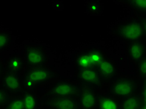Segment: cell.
Listing matches in <instances>:
<instances>
[{"instance_id": "obj_1", "label": "cell", "mask_w": 146, "mask_h": 109, "mask_svg": "<svg viewBox=\"0 0 146 109\" xmlns=\"http://www.w3.org/2000/svg\"><path fill=\"white\" fill-rule=\"evenodd\" d=\"M145 26V18L135 15L116 23L112 31L116 38L129 43L144 40Z\"/></svg>"}, {"instance_id": "obj_2", "label": "cell", "mask_w": 146, "mask_h": 109, "mask_svg": "<svg viewBox=\"0 0 146 109\" xmlns=\"http://www.w3.org/2000/svg\"><path fill=\"white\" fill-rule=\"evenodd\" d=\"M106 57L108 56L102 49L96 47H89L78 51L74 55L73 62L77 69H95Z\"/></svg>"}, {"instance_id": "obj_3", "label": "cell", "mask_w": 146, "mask_h": 109, "mask_svg": "<svg viewBox=\"0 0 146 109\" xmlns=\"http://www.w3.org/2000/svg\"><path fill=\"white\" fill-rule=\"evenodd\" d=\"M26 69L46 66L49 60L48 54L44 46L40 44H28L23 52Z\"/></svg>"}, {"instance_id": "obj_4", "label": "cell", "mask_w": 146, "mask_h": 109, "mask_svg": "<svg viewBox=\"0 0 146 109\" xmlns=\"http://www.w3.org/2000/svg\"><path fill=\"white\" fill-rule=\"evenodd\" d=\"M79 94L80 90L76 84L68 80H60L51 84L46 95L51 100L60 98H74Z\"/></svg>"}, {"instance_id": "obj_5", "label": "cell", "mask_w": 146, "mask_h": 109, "mask_svg": "<svg viewBox=\"0 0 146 109\" xmlns=\"http://www.w3.org/2000/svg\"><path fill=\"white\" fill-rule=\"evenodd\" d=\"M59 74L54 69L48 66L26 69L22 77L28 79L32 81L36 87L47 84L55 80Z\"/></svg>"}, {"instance_id": "obj_6", "label": "cell", "mask_w": 146, "mask_h": 109, "mask_svg": "<svg viewBox=\"0 0 146 109\" xmlns=\"http://www.w3.org/2000/svg\"><path fill=\"white\" fill-rule=\"evenodd\" d=\"M137 90V82L130 77H121L116 79L111 87L112 94L122 98L135 95Z\"/></svg>"}, {"instance_id": "obj_7", "label": "cell", "mask_w": 146, "mask_h": 109, "mask_svg": "<svg viewBox=\"0 0 146 109\" xmlns=\"http://www.w3.org/2000/svg\"><path fill=\"white\" fill-rule=\"evenodd\" d=\"M1 87L10 95L21 94L23 89L20 76L6 71L1 79Z\"/></svg>"}, {"instance_id": "obj_8", "label": "cell", "mask_w": 146, "mask_h": 109, "mask_svg": "<svg viewBox=\"0 0 146 109\" xmlns=\"http://www.w3.org/2000/svg\"><path fill=\"white\" fill-rule=\"evenodd\" d=\"M98 99L93 89L88 85L82 87L79 94V107L81 109H95Z\"/></svg>"}, {"instance_id": "obj_9", "label": "cell", "mask_w": 146, "mask_h": 109, "mask_svg": "<svg viewBox=\"0 0 146 109\" xmlns=\"http://www.w3.org/2000/svg\"><path fill=\"white\" fill-rule=\"evenodd\" d=\"M126 51L130 60L137 64L145 57V44L144 40L129 42L126 47Z\"/></svg>"}, {"instance_id": "obj_10", "label": "cell", "mask_w": 146, "mask_h": 109, "mask_svg": "<svg viewBox=\"0 0 146 109\" xmlns=\"http://www.w3.org/2000/svg\"><path fill=\"white\" fill-rule=\"evenodd\" d=\"M101 78L108 80L115 76L117 73V67L115 62L108 57L104 59L95 68Z\"/></svg>"}, {"instance_id": "obj_11", "label": "cell", "mask_w": 146, "mask_h": 109, "mask_svg": "<svg viewBox=\"0 0 146 109\" xmlns=\"http://www.w3.org/2000/svg\"><path fill=\"white\" fill-rule=\"evenodd\" d=\"M6 71L23 76L26 70V65L23 55H15L8 59L6 63Z\"/></svg>"}, {"instance_id": "obj_12", "label": "cell", "mask_w": 146, "mask_h": 109, "mask_svg": "<svg viewBox=\"0 0 146 109\" xmlns=\"http://www.w3.org/2000/svg\"><path fill=\"white\" fill-rule=\"evenodd\" d=\"M52 109H78L79 103L75 98L67 97L53 99L48 102Z\"/></svg>"}, {"instance_id": "obj_13", "label": "cell", "mask_w": 146, "mask_h": 109, "mask_svg": "<svg viewBox=\"0 0 146 109\" xmlns=\"http://www.w3.org/2000/svg\"><path fill=\"white\" fill-rule=\"evenodd\" d=\"M77 75L81 81L90 84H97L100 82L101 77L94 68L77 69Z\"/></svg>"}, {"instance_id": "obj_14", "label": "cell", "mask_w": 146, "mask_h": 109, "mask_svg": "<svg viewBox=\"0 0 146 109\" xmlns=\"http://www.w3.org/2000/svg\"><path fill=\"white\" fill-rule=\"evenodd\" d=\"M84 11L91 16H101L104 13V3L99 0L88 1L84 3Z\"/></svg>"}, {"instance_id": "obj_15", "label": "cell", "mask_w": 146, "mask_h": 109, "mask_svg": "<svg viewBox=\"0 0 146 109\" xmlns=\"http://www.w3.org/2000/svg\"><path fill=\"white\" fill-rule=\"evenodd\" d=\"M98 109H121V104L117 98L110 95H105L98 99Z\"/></svg>"}, {"instance_id": "obj_16", "label": "cell", "mask_w": 146, "mask_h": 109, "mask_svg": "<svg viewBox=\"0 0 146 109\" xmlns=\"http://www.w3.org/2000/svg\"><path fill=\"white\" fill-rule=\"evenodd\" d=\"M122 3L125 7L134 11L136 15L141 16H144L146 11V2L145 1H119Z\"/></svg>"}, {"instance_id": "obj_17", "label": "cell", "mask_w": 146, "mask_h": 109, "mask_svg": "<svg viewBox=\"0 0 146 109\" xmlns=\"http://www.w3.org/2000/svg\"><path fill=\"white\" fill-rule=\"evenodd\" d=\"M24 109H39V100L35 92H25L22 95Z\"/></svg>"}, {"instance_id": "obj_18", "label": "cell", "mask_w": 146, "mask_h": 109, "mask_svg": "<svg viewBox=\"0 0 146 109\" xmlns=\"http://www.w3.org/2000/svg\"><path fill=\"white\" fill-rule=\"evenodd\" d=\"M142 100L141 97L133 95L125 98L121 104V109H140Z\"/></svg>"}, {"instance_id": "obj_19", "label": "cell", "mask_w": 146, "mask_h": 109, "mask_svg": "<svg viewBox=\"0 0 146 109\" xmlns=\"http://www.w3.org/2000/svg\"><path fill=\"white\" fill-rule=\"evenodd\" d=\"M13 36L11 32L5 29H0V51H5L11 46Z\"/></svg>"}, {"instance_id": "obj_20", "label": "cell", "mask_w": 146, "mask_h": 109, "mask_svg": "<svg viewBox=\"0 0 146 109\" xmlns=\"http://www.w3.org/2000/svg\"><path fill=\"white\" fill-rule=\"evenodd\" d=\"M3 109H24L22 96L10 98Z\"/></svg>"}, {"instance_id": "obj_21", "label": "cell", "mask_w": 146, "mask_h": 109, "mask_svg": "<svg viewBox=\"0 0 146 109\" xmlns=\"http://www.w3.org/2000/svg\"><path fill=\"white\" fill-rule=\"evenodd\" d=\"M21 81L23 91H24L25 92H29V93L35 92V89L36 87L32 81L28 79L23 77H22V79H21Z\"/></svg>"}, {"instance_id": "obj_22", "label": "cell", "mask_w": 146, "mask_h": 109, "mask_svg": "<svg viewBox=\"0 0 146 109\" xmlns=\"http://www.w3.org/2000/svg\"><path fill=\"white\" fill-rule=\"evenodd\" d=\"M9 100L10 97L8 92L3 87H0V109H3Z\"/></svg>"}, {"instance_id": "obj_23", "label": "cell", "mask_w": 146, "mask_h": 109, "mask_svg": "<svg viewBox=\"0 0 146 109\" xmlns=\"http://www.w3.org/2000/svg\"><path fill=\"white\" fill-rule=\"evenodd\" d=\"M145 57L137 63V71L139 76L142 79L145 78Z\"/></svg>"}, {"instance_id": "obj_24", "label": "cell", "mask_w": 146, "mask_h": 109, "mask_svg": "<svg viewBox=\"0 0 146 109\" xmlns=\"http://www.w3.org/2000/svg\"><path fill=\"white\" fill-rule=\"evenodd\" d=\"M51 5L53 9H54L55 11H62L64 8V5L63 4L62 1H52L51 3Z\"/></svg>"}, {"instance_id": "obj_25", "label": "cell", "mask_w": 146, "mask_h": 109, "mask_svg": "<svg viewBox=\"0 0 146 109\" xmlns=\"http://www.w3.org/2000/svg\"><path fill=\"white\" fill-rule=\"evenodd\" d=\"M4 65H3V63L2 62V60L1 57H0V80H1L3 75H4Z\"/></svg>"}, {"instance_id": "obj_26", "label": "cell", "mask_w": 146, "mask_h": 109, "mask_svg": "<svg viewBox=\"0 0 146 109\" xmlns=\"http://www.w3.org/2000/svg\"><path fill=\"white\" fill-rule=\"evenodd\" d=\"M140 109H145V102H142Z\"/></svg>"}, {"instance_id": "obj_27", "label": "cell", "mask_w": 146, "mask_h": 109, "mask_svg": "<svg viewBox=\"0 0 146 109\" xmlns=\"http://www.w3.org/2000/svg\"><path fill=\"white\" fill-rule=\"evenodd\" d=\"M0 29H1V27H0Z\"/></svg>"}]
</instances>
